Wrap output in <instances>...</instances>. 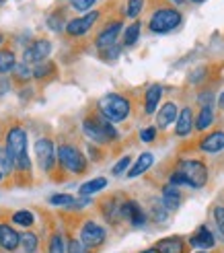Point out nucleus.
I'll list each match as a JSON object with an SVG mask.
<instances>
[{
  "label": "nucleus",
  "mask_w": 224,
  "mask_h": 253,
  "mask_svg": "<svg viewBox=\"0 0 224 253\" xmlns=\"http://www.w3.org/2000/svg\"><path fill=\"white\" fill-rule=\"evenodd\" d=\"M54 72H56V64H54V62H49V60L39 62V64H35V66L31 68V74H33V79H35V81L49 79Z\"/></svg>",
  "instance_id": "obj_26"
},
{
  "label": "nucleus",
  "mask_w": 224,
  "mask_h": 253,
  "mask_svg": "<svg viewBox=\"0 0 224 253\" xmlns=\"http://www.w3.org/2000/svg\"><path fill=\"white\" fill-rule=\"evenodd\" d=\"M160 202H163V206L169 210V212H175L181 208V202H183V196H181V189L175 187V185H163V198H160Z\"/></svg>",
  "instance_id": "obj_18"
},
{
  "label": "nucleus",
  "mask_w": 224,
  "mask_h": 253,
  "mask_svg": "<svg viewBox=\"0 0 224 253\" xmlns=\"http://www.w3.org/2000/svg\"><path fill=\"white\" fill-rule=\"evenodd\" d=\"M4 150L15 163V173L29 175L31 173V159L27 153V132L23 126H10L4 136Z\"/></svg>",
  "instance_id": "obj_1"
},
{
  "label": "nucleus",
  "mask_w": 224,
  "mask_h": 253,
  "mask_svg": "<svg viewBox=\"0 0 224 253\" xmlns=\"http://www.w3.org/2000/svg\"><path fill=\"white\" fill-rule=\"evenodd\" d=\"M121 29H123V23L121 19H113V21H109L105 27L97 33L95 37V45L97 49L101 52V49H107L111 45H115L117 40H119V35H121Z\"/></svg>",
  "instance_id": "obj_10"
},
{
  "label": "nucleus",
  "mask_w": 224,
  "mask_h": 253,
  "mask_svg": "<svg viewBox=\"0 0 224 253\" xmlns=\"http://www.w3.org/2000/svg\"><path fill=\"white\" fill-rule=\"evenodd\" d=\"M189 2H195V4H202V2H206V0H189Z\"/></svg>",
  "instance_id": "obj_48"
},
{
  "label": "nucleus",
  "mask_w": 224,
  "mask_h": 253,
  "mask_svg": "<svg viewBox=\"0 0 224 253\" xmlns=\"http://www.w3.org/2000/svg\"><path fill=\"white\" fill-rule=\"evenodd\" d=\"M12 77H15L17 83H27L33 79L31 74V66L25 64V62H21V64H15V68H12Z\"/></svg>",
  "instance_id": "obj_32"
},
{
  "label": "nucleus",
  "mask_w": 224,
  "mask_h": 253,
  "mask_svg": "<svg viewBox=\"0 0 224 253\" xmlns=\"http://www.w3.org/2000/svg\"><path fill=\"white\" fill-rule=\"evenodd\" d=\"M49 204H52V206H66V208H70L74 204V198L70 194H54L52 198H49Z\"/></svg>",
  "instance_id": "obj_36"
},
{
  "label": "nucleus",
  "mask_w": 224,
  "mask_h": 253,
  "mask_svg": "<svg viewBox=\"0 0 224 253\" xmlns=\"http://www.w3.org/2000/svg\"><path fill=\"white\" fill-rule=\"evenodd\" d=\"M10 222L17 226H23V229H31L35 224V214L31 210H17V212H12Z\"/></svg>",
  "instance_id": "obj_25"
},
{
  "label": "nucleus",
  "mask_w": 224,
  "mask_h": 253,
  "mask_svg": "<svg viewBox=\"0 0 224 253\" xmlns=\"http://www.w3.org/2000/svg\"><path fill=\"white\" fill-rule=\"evenodd\" d=\"M156 253H185V243L181 237H169V239H160L154 245Z\"/></svg>",
  "instance_id": "obj_22"
},
{
  "label": "nucleus",
  "mask_w": 224,
  "mask_h": 253,
  "mask_svg": "<svg viewBox=\"0 0 224 253\" xmlns=\"http://www.w3.org/2000/svg\"><path fill=\"white\" fill-rule=\"evenodd\" d=\"M123 220L136 226V229H140V226L146 224L148 218H146V212L142 210V206L136 200H123L121 202V222Z\"/></svg>",
  "instance_id": "obj_12"
},
{
  "label": "nucleus",
  "mask_w": 224,
  "mask_h": 253,
  "mask_svg": "<svg viewBox=\"0 0 224 253\" xmlns=\"http://www.w3.org/2000/svg\"><path fill=\"white\" fill-rule=\"evenodd\" d=\"M0 2H4V0H0Z\"/></svg>",
  "instance_id": "obj_52"
},
{
  "label": "nucleus",
  "mask_w": 224,
  "mask_h": 253,
  "mask_svg": "<svg viewBox=\"0 0 224 253\" xmlns=\"http://www.w3.org/2000/svg\"><path fill=\"white\" fill-rule=\"evenodd\" d=\"M21 247L25 253H37L39 249V237H37L33 231H27L21 235Z\"/></svg>",
  "instance_id": "obj_30"
},
{
  "label": "nucleus",
  "mask_w": 224,
  "mask_h": 253,
  "mask_svg": "<svg viewBox=\"0 0 224 253\" xmlns=\"http://www.w3.org/2000/svg\"><path fill=\"white\" fill-rule=\"evenodd\" d=\"M15 64H17V56H15V52H12V49H8V47H2V49H0V74L4 77V74L12 72Z\"/></svg>",
  "instance_id": "obj_24"
},
{
  "label": "nucleus",
  "mask_w": 224,
  "mask_h": 253,
  "mask_svg": "<svg viewBox=\"0 0 224 253\" xmlns=\"http://www.w3.org/2000/svg\"><path fill=\"white\" fill-rule=\"evenodd\" d=\"M66 253H91V251L78 241V237H70L66 241Z\"/></svg>",
  "instance_id": "obj_37"
},
{
  "label": "nucleus",
  "mask_w": 224,
  "mask_h": 253,
  "mask_svg": "<svg viewBox=\"0 0 224 253\" xmlns=\"http://www.w3.org/2000/svg\"><path fill=\"white\" fill-rule=\"evenodd\" d=\"M169 183H171V185H175V187H181V185H183V187H189L187 179H185V175H183L179 169H177L175 173H173V175L169 177Z\"/></svg>",
  "instance_id": "obj_42"
},
{
  "label": "nucleus",
  "mask_w": 224,
  "mask_h": 253,
  "mask_svg": "<svg viewBox=\"0 0 224 253\" xmlns=\"http://www.w3.org/2000/svg\"><path fill=\"white\" fill-rule=\"evenodd\" d=\"M82 134L89 138V142L95 146H107L119 138V132L115 130V126L109 120H105L99 111L91 113V116H86L82 120Z\"/></svg>",
  "instance_id": "obj_2"
},
{
  "label": "nucleus",
  "mask_w": 224,
  "mask_h": 253,
  "mask_svg": "<svg viewBox=\"0 0 224 253\" xmlns=\"http://www.w3.org/2000/svg\"><path fill=\"white\" fill-rule=\"evenodd\" d=\"M150 214H152V218L158 220V222H165V220L169 218V210L163 206V202H152Z\"/></svg>",
  "instance_id": "obj_34"
},
{
  "label": "nucleus",
  "mask_w": 224,
  "mask_h": 253,
  "mask_svg": "<svg viewBox=\"0 0 224 253\" xmlns=\"http://www.w3.org/2000/svg\"><path fill=\"white\" fill-rule=\"evenodd\" d=\"M140 253H156V249H154V247H150V249H144V251H140Z\"/></svg>",
  "instance_id": "obj_47"
},
{
  "label": "nucleus",
  "mask_w": 224,
  "mask_h": 253,
  "mask_svg": "<svg viewBox=\"0 0 224 253\" xmlns=\"http://www.w3.org/2000/svg\"><path fill=\"white\" fill-rule=\"evenodd\" d=\"M35 161L39 169L45 173V175H52L54 169H56V144L54 140H49V138H39V140L35 142Z\"/></svg>",
  "instance_id": "obj_8"
},
{
  "label": "nucleus",
  "mask_w": 224,
  "mask_h": 253,
  "mask_svg": "<svg viewBox=\"0 0 224 253\" xmlns=\"http://www.w3.org/2000/svg\"><path fill=\"white\" fill-rule=\"evenodd\" d=\"M191 130H193V111L191 107H183L175 120V134L179 138H185L191 134Z\"/></svg>",
  "instance_id": "obj_19"
},
{
  "label": "nucleus",
  "mask_w": 224,
  "mask_h": 253,
  "mask_svg": "<svg viewBox=\"0 0 224 253\" xmlns=\"http://www.w3.org/2000/svg\"><path fill=\"white\" fill-rule=\"evenodd\" d=\"M99 19H101V12H99V10H89V12H84L82 17H76V19L68 21L64 31L70 37H82V35H86L95 27V23Z\"/></svg>",
  "instance_id": "obj_9"
},
{
  "label": "nucleus",
  "mask_w": 224,
  "mask_h": 253,
  "mask_svg": "<svg viewBox=\"0 0 224 253\" xmlns=\"http://www.w3.org/2000/svg\"><path fill=\"white\" fill-rule=\"evenodd\" d=\"M146 0H126V8H123V15L130 19H138L140 12L144 10Z\"/></svg>",
  "instance_id": "obj_31"
},
{
  "label": "nucleus",
  "mask_w": 224,
  "mask_h": 253,
  "mask_svg": "<svg viewBox=\"0 0 224 253\" xmlns=\"http://www.w3.org/2000/svg\"><path fill=\"white\" fill-rule=\"evenodd\" d=\"M197 253H206V251H197Z\"/></svg>",
  "instance_id": "obj_51"
},
{
  "label": "nucleus",
  "mask_w": 224,
  "mask_h": 253,
  "mask_svg": "<svg viewBox=\"0 0 224 253\" xmlns=\"http://www.w3.org/2000/svg\"><path fill=\"white\" fill-rule=\"evenodd\" d=\"M66 23H68V21H64L62 12H54V15L47 17V27L52 29V31H62V29L66 27Z\"/></svg>",
  "instance_id": "obj_35"
},
{
  "label": "nucleus",
  "mask_w": 224,
  "mask_h": 253,
  "mask_svg": "<svg viewBox=\"0 0 224 253\" xmlns=\"http://www.w3.org/2000/svg\"><path fill=\"white\" fill-rule=\"evenodd\" d=\"M152 163H154V155L152 153H140V157L136 159V163L128 169V177H130V179H134V177L144 175L148 169L152 167Z\"/></svg>",
  "instance_id": "obj_21"
},
{
  "label": "nucleus",
  "mask_w": 224,
  "mask_h": 253,
  "mask_svg": "<svg viewBox=\"0 0 224 253\" xmlns=\"http://www.w3.org/2000/svg\"><path fill=\"white\" fill-rule=\"evenodd\" d=\"M179 171L185 175V179H187L189 187L193 189H202L206 183H208V167L204 165L202 161H197V159H185L181 161V165H179Z\"/></svg>",
  "instance_id": "obj_7"
},
{
  "label": "nucleus",
  "mask_w": 224,
  "mask_h": 253,
  "mask_svg": "<svg viewBox=\"0 0 224 253\" xmlns=\"http://www.w3.org/2000/svg\"><path fill=\"white\" fill-rule=\"evenodd\" d=\"M189 245L195 247V249H200V251H208V249H212V247L216 245V239H214L212 233H210L208 226L204 224V226H200V229H197V231L191 235Z\"/></svg>",
  "instance_id": "obj_16"
},
{
  "label": "nucleus",
  "mask_w": 224,
  "mask_h": 253,
  "mask_svg": "<svg viewBox=\"0 0 224 253\" xmlns=\"http://www.w3.org/2000/svg\"><path fill=\"white\" fill-rule=\"evenodd\" d=\"M218 105H220V109L224 111V91L220 93V97H218Z\"/></svg>",
  "instance_id": "obj_45"
},
{
  "label": "nucleus",
  "mask_w": 224,
  "mask_h": 253,
  "mask_svg": "<svg viewBox=\"0 0 224 253\" xmlns=\"http://www.w3.org/2000/svg\"><path fill=\"white\" fill-rule=\"evenodd\" d=\"M200 150H204L206 155H216L224 150V132L222 130H214L208 136H204L200 140Z\"/></svg>",
  "instance_id": "obj_15"
},
{
  "label": "nucleus",
  "mask_w": 224,
  "mask_h": 253,
  "mask_svg": "<svg viewBox=\"0 0 224 253\" xmlns=\"http://www.w3.org/2000/svg\"><path fill=\"white\" fill-rule=\"evenodd\" d=\"M97 111L111 124H121L130 118L132 113V101L126 95L119 93H107L97 101Z\"/></svg>",
  "instance_id": "obj_3"
},
{
  "label": "nucleus",
  "mask_w": 224,
  "mask_h": 253,
  "mask_svg": "<svg viewBox=\"0 0 224 253\" xmlns=\"http://www.w3.org/2000/svg\"><path fill=\"white\" fill-rule=\"evenodd\" d=\"M156 134H158V128L156 126H148V128H144L142 132H140V140L142 142H154L156 140Z\"/></svg>",
  "instance_id": "obj_40"
},
{
  "label": "nucleus",
  "mask_w": 224,
  "mask_h": 253,
  "mask_svg": "<svg viewBox=\"0 0 224 253\" xmlns=\"http://www.w3.org/2000/svg\"><path fill=\"white\" fill-rule=\"evenodd\" d=\"M197 101H200L202 103V107H210L212 109V103H214V95L212 93H200V97H197Z\"/></svg>",
  "instance_id": "obj_44"
},
{
  "label": "nucleus",
  "mask_w": 224,
  "mask_h": 253,
  "mask_svg": "<svg viewBox=\"0 0 224 253\" xmlns=\"http://www.w3.org/2000/svg\"><path fill=\"white\" fill-rule=\"evenodd\" d=\"M107 187V177H95V179L91 181H84L80 187H78V194L82 198H91L99 192H103V189Z\"/></svg>",
  "instance_id": "obj_23"
},
{
  "label": "nucleus",
  "mask_w": 224,
  "mask_h": 253,
  "mask_svg": "<svg viewBox=\"0 0 224 253\" xmlns=\"http://www.w3.org/2000/svg\"><path fill=\"white\" fill-rule=\"evenodd\" d=\"M214 124V111L210 109V107H202V111H200V116L195 118V124H193V128L197 130V132H204V130H208L210 126Z\"/></svg>",
  "instance_id": "obj_28"
},
{
  "label": "nucleus",
  "mask_w": 224,
  "mask_h": 253,
  "mask_svg": "<svg viewBox=\"0 0 224 253\" xmlns=\"http://www.w3.org/2000/svg\"><path fill=\"white\" fill-rule=\"evenodd\" d=\"M56 161L58 165L62 167V171H66L70 175H82L89 169V161L82 155V150L74 144L62 142L56 148Z\"/></svg>",
  "instance_id": "obj_4"
},
{
  "label": "nucleus",
  "mask_w": 224,
  "mask_h": 253,
  "mask_svg": "<svg viewBox=\"0 0 224 253\" xmlns=\"http://www.w3.org/2000/svg\"><path fill=\"white\" fill-rule=\"evenodd\" d=\"M121 202L119 196H109L107 200L101 202V214L109 224H119L121 222Z\"/></svg>",
  "instance_id": "obj_14"
},
{
  "label": "nucleus",
  "mask_w": 224,
  "mask_h": 253,
  "mask_svg": "<svg viewBox=\"0 0 224 253\" xmlns=\"http://www.w3.org/2000/svg\"><path fill=\"white\" fill-rule=\"evenodd\" d=\"M19 247H21V233L8 222H0V249L12 253Z\"/></svg>",
  "instance_id": "obj_13"
},
{
  "label": "nucleus",
  "mask_w": 224,
  "mask_h": 253,
  "mask_svg": "<svg viewBox=\"0 0 224 253\" xmlns=\"http://www.w3.org/2000/svg\"><path fill=\"white\" fill-rule=\"evenodd\" d=\"M177 103L175 101H167V103L158 109V113H156V128H160V130H165V128H169V126H173L175 124V120H177Z\"/></svg>",
  "instance_id": "obj_17"
},
{
  "label": "nucleus",
  "mask_w": 224,
  "mask_h": 253,
  "mask_svg": "<svg viewBox=\"0 0 224 253\" xmlns=\"http://www.w3.org/2000/svg\"><path fill=\"white\" fill-rule=\"evenodd\" d=\"M2 179H4V175H2V173H0V181H2Z\"/></svg>",
  "instance_id": "obj_50"
},
{
  "label": "nucleus",
  "mask_w": 224,
  "mask_h": 253,
  "mask_svg": "<svg viewBox=\"0 0 224 253\" xmlns=\"http://www.w3.org/2000/svg\"><path fill=\"white\" fill-rule=\"evenodd\" d=\"M47 253H66V241L60 231H54L47 239Z\"/></svg>",
  "instance_id": "obj_29"
},
{
  "label": "nucleus",
  "mask_w": 224,
  "mask_h": 253,
  "mask_svg": "<svg viewBox=\"0 0 224 253\" xmlns=\"http://www.w3.org/2000/svg\"><path fill=\"white\" fill-rule=\"evenodd\" d=\"M183 23V15L179 8H171V6H165V8H156L152 15H150V21H148V29L156 35H165V33H171L175 31L179 25Z\"/></svg>",
  "instance_id": "obj_5"
},
{
  "label": "nucleus",
  "mask_w": 224,
  "mask_h": 253,
  "mask_svg": "<svg viewBox=\"0 0 224 253\" xmlns=\"http://www.w3.org/2000/svg\"><path fill=\"white\" fill-rule=\"evenodd\" d=\"M171 4H175V6H183L185 4V0H169Z\"/></svg>",
  "instance_id": "obj_46"
},
{
  "label": "nucleus",
  "mask_w": 224,
  "mask_h": 253,
  "mask_svg": "<svg viewBox=\"0 0 224 253\" xmlns=\"http://www.w3.org/2000/svg\"><path fill=\"white\" fill-rule=\"evenodd\" d=\"M140 33H142V23H140V21H134L130 27L123 31V45H126V47H132L134 43H138Z\"/></svg>",
  "instance_id": "obj_27"
},
{
  "label": "nucleus",
  "mask_w": 224,
  "mask_h": 253,
  "mask_svg": "<svg viewBox=\"0 0 224 253\" xmlns=\"http://www.w3.org/2000/svg\"><path fill=\"white\" fill-rule=\"evenodd\" d=\"M2 42H4V35H2V33H0V43H2Z\"/></svg>",
  "instance_id": "obj_49"
},
{
  "label": "nucleus",
  "mask_w": 224,
  "mask_h": 253,
  "mask_svg": "<svg viewBox=\"0 0 224 253\" xmlns=\"http://www.w3.org/2000/svg\"><path fill=\"white\" fill-rule=\"evenodd\" d=\"M99 54H101L105 60H115V58H119V54H121V45L115 43V45H111V47H107V49H101Z\"/></svg>",
  "instance_id": "obj_41"
},
{
  "label": "nucleus",
  "mask_w": 224,
  "mask_h": 253,
  "mask_svg": "<svg viewBox=\"0 0 224 253\" xmlns=\"http://www.w3.org/2000/svg\"><path fill=\"white\" fill-rule=\"evenodd\" d=\"M212 214H214V220H216V224H218L220 233L224 235V206H216Z\"/></svg>",
  "instance_id": "obj_43"
},
{
  "label": "nucleus",
  "mask_w": 224,
  "mask_h": 253,
  "mask_svg": "<svg viewBox=\"0 0 224 253\" xmlns=\"http://www.w3.org/2000/svg\"><path fill=\"white\" fill-rule=\"evenodd\" d=\"M97 4V0H70V6L78 12H89Z\"/></svg>",
  "instance_id": "obj_39"
},
{
  "label": "nucleus",
  "mask_w": 224,
  "mask_h": 253,
  "mask_svg": "<svg viewBox=\"0 0 224 253\" xmlns=\"http://www.w3.org/2000/svg\"><path fill=\"white\" fill-rule=\"evenodd\" d=\"M52 49H54V45L49 40H35L33 43L25 47L23 62L25 64H39V62H45L49 58V54H52Z\"/></svg>",
  "instance_id": "obj_11"
},
{
  "label": "nucleus",
  "mask_w": 224,
  "mask_h": 253,
  "mask_svg": "<svg viewBox=\"0 0 224 253\" xmlns=\"http://www.w3.org/2000/svg\"><path fill=\"white\" fill-rule=\"evenodd\" d=\"M0 173H2L4 177H8V175L15 173V163H12L10 155L6 153L4 148L0 150Z\"/></svg>",
  "instance_id": "obj_33"
},
{
  "label": "nucleus",
  "mask_w": 224,
  "mask_h": 253,
  "mask_svg": "<svg viewBox=\"0 0 224 253\" xmlns=\"http://www.w3.org/2000/svg\"><path fill=\"white\" fill-rule=\"evenodd\" d=\"M78 241L89 249V251H95L99 247H103L105 241H107V231L101 222H97L93 218L84 220L78 229Z\"/></svg>",
  "instance_id": "obj_6"
},
{
  "label": "nucleus",
  "mask_w": 224,
  "mask_h": 253,
  "mask_svg": "<svg viewBox=\"0 0 224 253\" xmlns=\"http://www.w3.org/2000/svg\"><path fill=\"white\" fill-rule=\"evenodd\" d=\"M160 97H163V86L160 84H150L144 93V113L146 116H152L156 113V105L160 103Z\"/></svg>",
  "instance_id": "obj_20"
},
{
  "label": "nucleus",
  "mask_w": 224,
  "mask_h": 253,
  "mask_svg": "<svg viewBox=\"0 0 224 253\" xmlns=\"http://www.w3.org/2000/svg\"><path fill=\"white\" fill-rule=\"evenodd\" d=\"M130 163H132V157H130V155L121 157V159L115 163V165H113V169H111V173H113L115 177L123 175V171H128V169H130Z\"/></svg>",
  "instance_id": "obj_38"
}]
</instances>
